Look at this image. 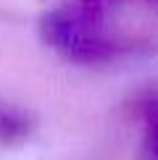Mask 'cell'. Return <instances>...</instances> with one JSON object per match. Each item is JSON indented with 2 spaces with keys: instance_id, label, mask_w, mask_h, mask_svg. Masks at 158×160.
<instances>
[{
  "instance_id": "6da1fadb",
  "label": "cell",
  "mask_w": 158,
  "mask_h": 160,
  "mask_svg": "<svg viewBox=\"0 0 158 160\" xmlns=\"http://www.w3.org/2000/svg\"><path fill=\"white\" fill-rule=\"evenodd\" d=\"M34 131V118L29 110L13 102H0V144H21Z\"/></svg>"
},
{
  "instance_id": "7a4b0ae2",
  "label": "cell",
  "mask_w": 158,
  "mask_h": 160,
  "mask_svg": "<svg viewBox=\"0 0 158 160\" xmlns=\"http://www.w3.org/2000/svg\"><path fill=\"white\" fill-rule=\"evenodd\" d=\"M145 142L142 152L145 160H158V100L145 105Z\"/></svg>"
}]
</instances>
